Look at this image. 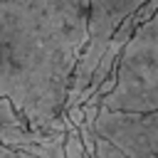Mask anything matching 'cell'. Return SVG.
<instances>
[{
  "instance_id": "2",
  "label": "cell",
  "mask_w": 158,
  "mask_h": 158,
  "mask_svg": "<svg viewBox=\"0 0 158 158\" xmlns=\"http://www.w3.org/2000/svg\"><path fill=\"white\" fill-rule=\"evenodd\" d=\"M101 106L111 111H158V12L128 42L116 72V89Z\"/></svg>"
},
{
  "instance_id": "7",
  "label": "cell",
  "mask_w": 158,
  "mask_h": 158,
  "mask_svg": "<svg viewBox=\"0 0 158 158\" xmlns=\"http://www.w3.org/2000/svg\"><path fill=\"white\" fill-rule=\"evenodd\" d=\"M0 158H35V156H27L22 151H15V148H7L0 143Z\"/></svg>"
},
{
  "instance_id": "6",
  "label": "cell",
  "mask_w": 158,
  "mask_h": 158,
  "mask_svg": "<svg viewBox=\"0 0 158 158\" xmlns=\"http://www.w3.org/2000/svg\"><path fill=\"white\" fill-rule=\"evenodd\" d=\"M96 158H128L118 146H114L111 141L96 136Z\"/></svg>"
},
{
  "instance_id": "4",
  "label": "cell",
  "mask_w": 158,
  "mask_h": 158,
  "mask_svg": "<svg viewBox=\"0 0 158 158\" xmlns=\"http://www.w3.org/2000/svg\"><path fill=\"white\" fill-rule=\"evenodd\" d=\"M64 156H67V158H89V153H86V146H84V141H81V133H79V128H72V131H67Z\"/></svg>"
},
{
  "instance_id": "5",
  "label": "cell",
  "mask_w": 158,
  "mask_h": 158,
  "mask_svg": "<svg viewBox=\"0 0 158 158\" xmlns=\"http://www.w3.org/2000/svg\"><path fill=\"white\" fill-rule=\"evenodd\" d=\"M22 123H25V118L15 111V106L0 96V126H22Z\"/></svg>"
},
{
  "instance_id": "3",
  "label": "cell",
  "mask_w": 158,
  "mask_h": 158,
  "mask_svg": "<svg viewBox=\"0 0 158 158\" xmlns=\"http://www.w3.org/2000/svg\"><path fill=\"white\" fill-rule=\"evenodd\" d=\"M94 131L128 158H158V111H111L101 106Z\"/></svg>"
},
{
  "instance_id": "1",
  "label": "cell",
  "mask_w": 158,
  "mask_h": 158,
  "mask_svg": "<svg viewBox=\"0 0 158 158\" xmlns=\"http://www.w3.org/2000/svg\"><path fill=\"white\" fill-rule=\"evenodd\" d=\"M91 0H0V96L35 131L77 128L64 114L89 44Z\"/></svg>"
}]
</instances>
